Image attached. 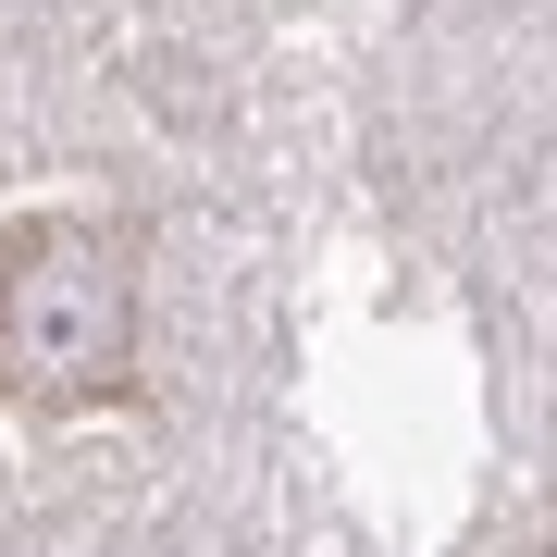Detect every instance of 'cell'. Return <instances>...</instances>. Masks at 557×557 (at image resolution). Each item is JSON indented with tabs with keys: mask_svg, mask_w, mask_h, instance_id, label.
<instances>
[{
	"mask_svg": "<svg viewBox=\"0 0 557 557\" xmlns=\"http://www.w3.org/2000/svg\"><path fill=\"white\" fill-rule=\"evenodd\" d=\"M137 397V223L124 211H13L0 223V409L87 421Z\"/></svg>",
	"mask_w": 557,
	"mask_h": 557,
	"instance_id": "6da1fadb",
	"label": "cell"
}]
</instances>
